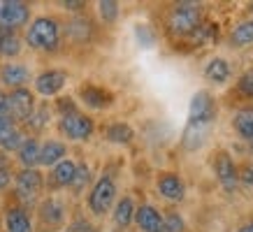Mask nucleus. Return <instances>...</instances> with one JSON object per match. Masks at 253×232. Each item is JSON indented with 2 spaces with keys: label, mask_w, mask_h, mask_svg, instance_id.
<instances>
[{
  "label": "nucleus",
  "mask_w": 253,
  "mask_h": 232,
  "mask_svg": "<svg viewBox=\"0 0 253 232\" xmlns=\"http://www.w3.org/2000/svg\"><path fill=\"white\" fill-rule=\"evenodd\" d=\"M216 39H218V23H211V21H202L198 31L191 35L193 46H209L214 44Z\"/></svg>",
  "instance_id": "bb28decb"
},
{
  "label": "nucleus",
  "mask_w": 253,
  "mask_h": 232,
  "mask_svg": "<svg viewBox=\"0 0 253 232\" xmlns=\"http://www.w3.org/2000/svg\"><path fill=\"white\" fill-rule=\"evenodd\" d=\"M75 172H77V162L65 158V160H61L58 165L51 167V172H49V186L51 188H65V186L72 184Z\"/></svg>",
  "instance_id": "aec40b11"
},
{
  "label": "nucleus",
  "mask_w": 253,
  "mask_h": 232,
  "mask_svg": "<svg viewBox=\"0 0 253 232\" xmlns=\"http://www.w3.org/2000/svg\"><path fill=\"white\" fill-rule=\"evenodd\" d=\"M70 232H95V228H93L86 218L79 216V218H75V221L70 223Z\"/></svg>",
  "instance_id": "4c0bfd02"
},
{
  "label": "nucleus",
  "mask_w": 253,
  "mask_h": 232,
  "mask_svg": "<svg viewBox=\"0 0 253 232\" xmlns=\"http://www.w3.org/2000/svg\"><path fill=\"white\" fill-rule=\"evenodd\" d=\"M237 232H253V218H251V221H249V223H244V225H242V228H239Z\"/></svg>",
  "instance_id": "79ce46f5"
},
{
  "label": "nucleus",
  "mask_w": 253,
  "mask_h": 232,
  "mask_svg": "<svg viewBox=\"0 0 253 232\" xmlns=\"http://www.w3.org/2000/svg\"><path fill=\"white\" fill-rule=\"evenodd\" d=\"M31 21V7L21 0H5L0 2V28L14 31Z\"/></svg>",
  "instance_id": "6e6552de"
},
{
  "label": "nucleus",
  "mask_w": 253,
  "mask_h": 232,
  "mask_svg": "<svg viewBox=\"0 0 253 232\" xmlns=\"http://www.w3.org/2000/svg\"><path fill=\"white\" fill-rule=\"evenodd\" d=\"M237 88H239V93H242V95H246V98H253V68L246 70L244 75L239 77Z\"/></svg>",
  "instance_id": "72a5a7b5"
},
{
  "label": "nucleus",
  "mask_w": 253,
  "mask_h": 232,
  "mask_svg": "<svg viewBox=\"0 0 253 232\" xmlns=\"http://www.w3.org/2000/svg\"><path fill=\"white\" fill-rule=\"evenodd\" d=\"M23 132L19 130V128H9L7 132H2L0 135V149L2 151H19L23 144Z\"/></svg>",
  "instance_id": "c756f323"
},
{
  "label": "nucleus",
  "mask_w": 253,
  "mask_h": 232,
  "mask_svg": "<svg viewBox=\"0 0 253 232\" xmlns=\"http://www.w3.org/2000/svg\"><path fill=\"white\" fill-rule=\"evenodd\" d=\"M68 38L75 42V44H86V42H91L93 38V23L91 19H86V16H75V19H70L68 28Z\"/></svg>",
  "instance_id": "412c9836"
},
{
  "label": "nucleus",
  "mask_w": 253,
  "mask_h": 232,
  "mask_svg": "<svg viewBox=\"0 0 253 232\" xmlns=\"http://www.w3.org/2000/svg\"><path fill=\"white\" fill-rule=\"evenodd\" d=\"M232 128L237 132V137L253 149V105H244V107H239L235 112Z\"/></svg>",
  "instance_id": "f3484780"
},
{
  "label": "nucleus",
  "mask_w": 253,
  "mask_h": 232,
  "mask_svg": "<svg viewBox=\"0 0 253 232\" xmlns=\"http://www.w3.org/2000/svg\"><path fill=\"white\" fill-rule=\"evenodd\" d=\"M135 223L142 232H163V214L154 204H139L135 209Z\"/></svg>",
  "instance_id": "dca6fc26"
},
{
  "label": "nucleus",
  "mask_w": 253,
  "mask_h": 232,
  "mask_svg": "<svg viewBox=\"0 0 253 232\" xmlns=\"http://www.w3.org/2000/svg\"><path fill=\"white\" fill-rule=\"evenodd\" d=\"M0 116H9V100L5 91H0Z\"/></svg>",
  "instance_id": "58836bf2"
},
{
  "label": "nucleus",
  "mask_w": 253,
  "mask_h": 232,
  "mask_svg": "<svg viewBox=\"0 0 253 232\" xmlns=\"http://www.w3.org/2000/svg\"><path fill=\"white\" fill-rule=\"evenodd\" d=\"M211 170H214L216 181L223 186V191L235 193L239 186V167L235 165L232 155L228 151H216V155L211 158Z\"/></svg>",
  "instance_id": "423d86ee"
},
{
  "label": "nucleus",
  "mask_w": 253,
  "mask_h": 232,
  "mask_svg": "<svg viewBox=\"0 0 253 232\" xmlns=\"http://www.w3.org/2000/svg\"><path fill=\"white\" fill-rule=\"evenodd\" d=\"M132 35H135V42H137L142 49H154L156 42H158V35H156L154 26H149V23L139 21L132 26Z\"/></svg>",
  "instance_id": "cd10ccee"
},
{
  "label": "nucleus",
  "mask_w": 253,
  "mask_h": 232,
  "mask_svg": "<svg viewBox=\"0 0 253 232\" xmlns=\"http://www.w3.org/2000/svg\"><path fill=\"white\" fill-rule=\"evenodd\" d=\"M38 216L46 228H58V225H63V221H65V202L58 200V197H46V200L40 204Z\"/></svg>",
  "instance_id": "4468645a"
},
{
  "label": "nucleus",
  "mask_w": 253,
  "mask_h": 232,
  "mask_svg": "<svg viewBox=\"0 0 253 232\" xmlns=\"http://www.w3.org/2000/svg\"><path fill=\"white\" fill-rule=\"evenodd\" d=\"M56 109H58V114L61 116L72 114V112H77V102L72 100V98H61V100L56 102Z\"/></svg>",
  "instance_id": "f704fd0d"
},
{
  "label": "nucleus",
  "mask_w": 253,
  "mask_h": 232,
  "mask_svg": "<svg viewBox=\"0 0 253 232\" xmlns=\"http://www.w3.org/2000/svg\"><path fill=\"white\" fill-rule=\"evenodd\" d=\"M239 184L253 188V162H246V165L239 167Z\"/></svg>",
  "instance_id": "c9c22d12"
},
{
  "label": "nucleus",
  "mask_w": 253,
  "mask_h": 232,
  "mask_svg": "<svg viewBox=\"0 0 253 232\" xmlns=\"http://www.w3.org/2000/svg\"><path fill=\"white\" fill-rule=\"evenodd\" d=\"M16 158L23 165V170H38L40 165V142L35 137L23 139L21 149L16 151Z\"/></svg>",
  "instance_id": "5701e85b"
},
{
  "label": "nucleus",
  "mask_w": 253,
  "mask_h": 232,
  "mask_svg": "<svg viewBox=\"0 0 253 232\" xmlns=\"http://www.w3.org/2000/svg\"><path fill=\"white\" fill-rule=\"evenodd\" d=\"M156 191L169 202H181L186 197V184L176 172H161L156 179Z\"/></svg>",
  "instance_id": "9b49d317"
},
{
  "label": "nucleus",
  "mask_w": 253,
  "mask_h": 232,
  "mask_svg": "<svg viewBox=\"0 0 253 232\" xmlns=\"http://www.w3.org/2000/svg\"><path fill=\"white\" fill-rule=\"evenodd\" d=\"M202 23V7L198 2H176L168 14V31L174 38H191Z\"/></svg>",
  "instance_id": "f03ea898"
},
{
  "label": "nucleus",
  "mask_w": 253,
  "mask_h": 232,
  "mask_svg": "<svg viewBox=\"0 0 253 232\" xmlns=\"http://www.w3.org/2000/svg\"><path fill=\"white\" fill-rule=\"evenodd\" d=\"M79 98H82V102H84L86 107H91V109H107L114 102V95L98 84L82 86L79 88Z\"/></svg>",
  "instance_id": "ddd939ff"
},
{
  "label": "nucleus",
  "mask_w": 253,
  "mask_h": 232,
  "mask_svg": "<svg viewBox=\"0 0 253 232\" xmlns=\"http://www.w3.org/2000/svg\"><path fill=\"white\" fill-rule=\"evenodd\" d=\"M98 14L107 26H114V23L119 21L121 7H119V2H114V0H100L98 2Z\"/></svg>",
  "instance_id": "c85d7f7f"
},
{
  "label": "nucleus",
  "mask_w": 253,
  "mask_h": 232,
  "mask_svg": "<svg viewBox=\"0 0 253 232\" xmlns=\"http://www.w3.org/2000/svg\"><path fill=\"white\" fill-rule=\"evenodd\" d=\"M65 84H68V72L65 70H44V72H40L35 77V91L42 98L58 95L65 88Z\"/></svg>",
  "instance_id": "9d476101"
},
{
  "label": "nucleus",
  "mask_w": 253,
  "mask_h": 232,
  "mask_svg": "<svg viewBox=\"0 0 253 232\" xmlns=\"http://www.w3.org/2000/svg\"><path fill=\"white\" fill-rule=\"evenodd\" d=\"M86 204H88V211L93 216H105L109 209L116 204V181L109 174H102V177L91 186L88 191V197H86Z\"/></svg>",
  "instance_id": "7ed1b4c3"
},
{
  "label": "nucleus",
  "mask_w": 253,
  "mask_h": 232,
  "mask_svg": "<svg viewBox=\"0 0 253 232\" xmlns=\"http://www.w3.org/2000/svg\"><path fill=\"white\" fill-rule=\"evenodd\" d=\"M163 232H186V221L179 211L163 214Z\"/></svg>",
  "instance_id": "2f4dec72"
},
{
  "label": "nucleus",
  "mask_w": 253,
  "mask_h": 232,
  "mask_svg": "<svg viewBox=\"0 0 253 232\" xmlns=\"http://www.w3.org/2000/svg\"><path fill=\"white\" fill-rule=\"evenodd\" d=\"M49 116H51L49 107H46V105H40V107H35V112H33L31 118H28V125H31L35 132H40L46 123H49Z\"/></svg>",
  "instance_id": "473e14b6"
},
{
  "label": "nucleus",
  "mask_w": 253,
  "mask_h": 232,
  "mask_svg": "<svg viewBox=\"0 0 253 232\" xmlns=\"http://www.w3.org/2000/svg\"><path fill=\"white\" fill-rule=\"evenodd\" d=\"M9 128H14V121H12L9 116H0V135H2V132H7Z\"/></svg>",
  "instance_id": "a19ab883"
},
{
  "label": "nucleus",
  "mask_w": 253,
  "mask_h": 232,
  "mask_svg": "<svg viewBox=\"0 0 253 232\" xmlns=\"http://www.w3.org/2000/svg\"><path fill=\"white\" fill-rule=\"evenodd\" d=\"M249 12H251V14H253V2H251V5H249Z\"/></svg>",
  "instance_id": "37998d69"
},
{
  "label": "nucleus",
  "mask_w": 253,
  "mask_h": 232,
  "mask_svg": "<svg viewBox=\"0 0 253 232\" xmlns=\"http://www.w3.org/2000/svg\"><path fill=\"white\" fill-rule=\"evenodd\" d=\"M135 209H137V204H135V200H132L130 195H123L121 200H116L112 218H114V225L119 230H126V228L132 225V221H135Z\"/></svg>",
  "instance_id": "6ab92c4d"
},
{
  "label": "nucleus",
  "mask_w": 253,
  "mask_h": 232,
  "mask_svg": "<svg viewBox=\"0 0 253 232\" xmlns=\"http://www.w3.org/2000/svg\"><path fill=\"white\" fill-rule=\"evenodd\" d=\"M88 184H91V167H88L86 162H79L77 172H75V179H72V184H70V188H72V193H75V195H79Z\"/></svg>",
  "instance_id": "7c9ffc66"
},
{
  "label": "nucleus",
  "mask_w": 253,
  "mask_h": 232,
  "mask_svg": "<svg viewBox=\"0 0 253 232\" xmlns=\"http://www.w3.org/2000/svg\"><path fill=\"white\" fill-rule=\"evenodd\" d=\"M21 38L14 31H5L0 28V56L2 58H14L21 54Z\"/></svg>",
  "instance_id": "a878e982"
},
{
  "label": "nucleus",
  "mask_w": 253,
  "mask_h": 232,
  "mask_svg": "<svg viewBox=\"0 0 253 232\" xmlns=\"http://www.w3.org/2000/svg\"><path fill=\"white\" fill-rule=\"evenodd\" d=\"M26 44L35 51L54 54L61 46V23L54 16H38L33 19L26 31Z\"/></svg>",
  "instance_id": "f257e3e1"
},
{
  "label": "nucleus",
  "mask_w": 253,
  "mask_h": 232,
  "mask_svg": "<svg viewBox=\"0 0 253 232\" xmlns=\"http://www.w3.org/2000/svg\"><path fill=\"white\" fill-rule=\"evenodd\" d=\"M5 230L7 232H33V221L23 207H9L5 211Z\"/></svg>",
  "instance_id": "4be33fe9"
},
{
  "label": "nucleus",
  "mask_w": 253,
  "mask_h": 232,
  "mask_svg": "<svg viewBox=\"0 0 253 232\" xmlns=\"http://www.w3.org/2000/svg\"><path fill=\"white\" fill-rule=\"evenodd\" d=\"M218 107H216V98L209 91H198L191 98V107H188V125L193 128H205L209 130L216 121Z\"/></svg>",
  "instance_id": "20e7f679"
},
{
  "label": "nucleus",
  "mask_w": 253,
  "mask_h": 232,
  "mask_svg": "<svg viewBox=\"0 0 253 232\" xmlns=\"http://www.w3.org/2000/svg\"><path fill=\"white\" fill-rule=\"evenodd\" d=\"M42 186H44V177L40 170H21L14 177V191L21 204H35L42 193Z\"/></svg>",
  "instance_id": "0eeeda50"
},
{
  "label": "nucleus",
  "mask_w": 253,
  "mask_h": 232,
  "mask_svg": "<svg viewBox=\"0 0 253 232\" xmlns=\"http://www.w3.org/2000/svg\"><path fill=\"white\" fill-rule=\"evenodd\" d=\"M9 100V118L14 123H28V118L35 112V95L28 88H14L7 93Z\"/></svg>",
  "instance_id": "1a4fd4ad"
},
{
  "label": "nucleus",
  "mask_w": 253,
  "mask_h": 232,
  "mask_svg": "<svg viewBox=\"0 0 253 232\" xmlns=\"http://www.w3.org/2000/svg\"><path fill=\"white\" fill-rule=\"evenodd\" d=\"M58 128L68 139L72 142H86V139L93 137V130H95V123H93L91 116L82 114V112H72V114H65L58 118Z\"/></svg>",
  "instance_id": "39448f33"
},
{
  "label": "nucleus",
  "mask_w": 253,
  "mask_h": 232,
  "mask_svg": "<svg viewBox=\"0 0 253 232\" xmlns=\"http://www.w3.org/2000/svg\"><path fill=\"white\" fill-rule=\"evenodd\" d=\"M251 44H253V19H244L230 31V46L244 49V46Z\"/></svg>",
  "instance_id": "393cba45"
},
{
  "label": "nucleus",
  "mask_w": 253,
  "mask_h": 232,
  "mask_svg": "<svg viewBox=\"0 0 253 232\" xmlns=\"http://www.w3.org/2000/svg\"><path fill=\"white\" fill-rule=\"evenodd\" d=\"M202 75H205V79H207L209 84L223 86V84H228V81H230L232 68H230V63L225 61L223 56H214V58H209L207 61L205 70H202Z\"/></svg>",
  "instance_id": "2eb2a0df"
},
{
  "label": "nucleus",
  "mask_w": 253,
  "mask_h": 232,
  "mask_svg": "<svg viewBox=\"0 0 253 232\" xmlns=\"http://www.w3.org/2000/svg\"><path fill=\"white\" fill-rule=\"evenodd\" d=\"M0 81H2V86H9L12 91L26 88V84L31 81V70L23 63H5L0 68Z\"/></svg>",
  "instance_id": "f8f14e48"
},
{
  "label": "nucleus",
  "mask_w": 253,
  "mask_h": 232,
  "mask_svg": "<svg viewBox=\"0 0 253 232\" xmlns=\"http://www.w3.org/2000/svg\"><path fill=\"white\" fill-rule=\"evenodd\" d=\"M105 137H107V142H112V144L126 147V144H130L132 139H135V130H132V125L123 123V121H114V123H109L107 128H105Z\"/></svg>",
  "instance_id": "b1692460"
},
{
  "label": "nucleus",
  "mask_w": 253,
  "mask_h": 232,
  "mask_svg": "<svg viewBox=\"0 0 253 232\" xmlns=\"http://www.w3.org/2000/svg\"><path fill=\"white\" fill-rule=\"evenodd\" d=\"M61 5L65 9H70V12H79V9L86 7V2H82V0H77V2H75V0H68V2H61Z\"/></svg>",
  "instance_id": "ea45409f"
},
{
  "label": "nucleus",
  "mask_w": 253,
  "mask_h": 232,
  "mask_svg": "<svg viewBox=\"0 0 253 232\" xmlns=\"http://www.w3.org/2000/svg\"><path fill=\"white\" fill-rule=\"evenodd\" d=\"M68 155V147L58 142V139H46L44 144H40V165L44 167H54L61 160H65Z\"/></svg>",
  "instance_id": "a211bd4d"
},
{
  "label": "nucleus",
  "mask_w": 253,
  "mask_h": 232,
  "mask_svg": "<svg viewBox=\"0 0 253 232\" xmlns=\"http://www.w3.org/2000/svg\"><path fill=\"white\" fill-rule=\"evenodd\" d=\"M12 179H14V172L9 170V165L0 162V191H5V188L12 184Z\"/></svg>",
  "instance_id": "e433bc0d"
}]
</instances>
